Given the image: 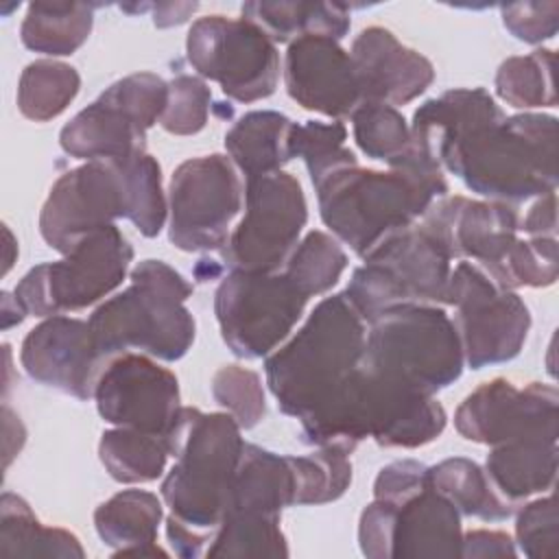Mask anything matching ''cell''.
Here are the masks:
<instances>
[{
    "instance_id": "cb8c5ba5",
    "label": "cell",
    "mask_w": 559,
    "mask_h": 559,
    "mask_svg": "<svg viewBox=\"0 0 559 559\" xmlns=\"http://www.w3.org/2000/svg\"><path fill=\"white\" fill-rule=\"evenodd\" d=\"M485 474L496 493L518 507L522 500L555 487L557 441L515 439L491 445Z\"/></svg>"
},
{
    "instance_id": "8d00e7d4",
    "label": "cell",
    "mask_w": 559,
    "mask_h": 559,
    "mask_svg": "<svg viewBox=\"0 0 559 559\" xmlns=\"http://www.w3.org/2000/svg\"><path fill=\"white\" fill-rule=\"evenodd\" d=\"M347 253L325 231H308L284 264V275L310 299L312 295L328 293L343 275Z\"/></svg>"
},
{
    "instance_id": "5bb4252c",
    "label": "cell",
    "mask_w": 559,
    "mask_h": 559,
    "mask_svg": "<svg viewBox=\"0 0 559 559\" xmlns=\"http://www.w3.org/2000/svg\"><path fill=\"white\" fill-rule=\"evenodd\" d=\"M461 513L430 478L404 498H373L358 522L360 552L369 559L461 557Z\"/></svg>"
},
{
    "instance_id": "ac0fdd59",
    "label": "cell",
    "mask_w": 559,
    "mask_h": 559,
    "mask_svg": "<svg viewBox=\"0 0 559 559\" xmlns=\"http://www.w3.org/2000/svg\"><path fill=\"white\" fill-rule=\"evenodd\" d=\"M94 400L105 421L166 439L183 408L175 373L133 352L107 360L96 380Z\"/></svg>"
},
{
    "instance_id": "5b68a950",
    "label": "cell",
    "mask_w": 559,
    "mask_h": 559,
    "mask_svg": "<svg viewBox=\"0 0 559 559\" xmlns=\"http://www.w3.org/2000/svg\"><path fill=\"white\" fill-rule=\"evenodd\" d=\"M421 218L450 258L476 260L500 288H539L557 280V238H518L520 221L509 203L441 197Z\"/></svg>"
},
{
    "instance_id": "d6a6232c",
    "label": "cell",
    "mask_w": 559,
    "mask_h": 559,
    "mask_svg": "<svg viewBox=\"0 0 559 559\" xmlns=\"http://www.w3.org/2000/svg\"><path fill=\"white\" fill-rule=\"evenodd\" d=\"M79 72L55 59H37L22 70L17 83V109L24 118L48 122L61 116L76 98Z\"/></svg>"
},
{
    "instance_id": "277c9868",
    "label": "cell",
    "mask_w": 559,
    "mask_h": 559,
    "mask_svg": "<svg viewBox=\"0 0 559 559\" xmlns=\"http://www.w3.org/2000/svg\"><path fill=\"white\" fill-rule=\"evenodd\" d=\"M367 321L345 290L321 299L295 336L266 362V384L284 415L299 421L321 408L360 365Z\"/></svg>"
},
{
    "instance_id": "7dc6e473",
    "label": "cell",
    "mask_w": 559,
    "mask_h": 559,
    "mask_svg": "<svg viewBox=\"0 0 559 559\" xmlns=\"http://www.w3.org/2000/svg\"><path fill=\"white\" fill-rule=\"evenodd\" d=\"M515 542L502 531H469L461 539V557L485 559V557H515Z\"/></svg>"
},
{
    "instance_id": "c3c4849f",
    "label": "cell",
    "mask_w": 559,
    "mask_h": 559,
    "mask_svg": "<svg viewBox=\"0 0 559 559\" xmlns=\"http://www.w3.org/2000/svg\"><path fill=\"white\" fill-rule=\"evenodd\" d=\"M520 229L531 238H557V194L539 197L520 223Z\"/></svg>"
},
{
    "instance_id": "f35d334b",
    "label": "cell",
    "mask_w": 559,
    "mask_h": 559,
    "mask_svg": "<svg viewBox=\"0 0 559 559\" xmlns=\"http://www.w3.org/2000/svg\"><path fill=\"white\" fill-rule=\"evenodd\" d=\"M297 483L295 504H325L341 498L352 483V463L336 448H319L306 456H290Z\"/></svg>"
},
{
    "instance_id": "ab89813d",
    "label": "cell",
    "mask_w": 559,
    "mask_h": 559,
    "mask_svg": "<svg viewBox=\"0 0 559 559\" xmlns=\"http://www.w3.org/2000/svg\"><path fill=\"white\" fill-rule=\"evenodd\" d=\"M352 131L358 148L380 162H393L411 146V127L404 116L382 103H362L352 114Z\"/></svg>"
},
{
    "instance_id": "603a6c76",
    "label": "cell",
    "mask_w": 559,
    "mask_h": 559,
    "mask_svg": "<svg viewBox=\"0 0 559 559\" xmlns=\"http://www.w3.org/2000/svg\"><path fill=\"white\" fill-rule=\"evenodd\" d=\"M162 500L144 489H122L94 511V526L114 557L166 555L157 542L162 524Z\"/></svg>"
},
{
    "instance_id": "d6986e66",
    "label": "cell",
    "mask_w": 559,
    "mask_h": 559,
    "mask_svg": "<svg viewBox=\"0 0 559 559\" xmlns=\"http://www.w3.org/2000/svg\"><path fill=\"white\" fill-rule=\"evenodd\" d=\"M20 362L35 382L76 400L94 397L96 380L107 365L90 323L66 314L46 317L24 336Z\"/></svg>"
},
{
    "instance_id": "30bf717a",
    "label": "cell",
    "mask_w": 559,
    "mask_h": 559,
    "mask_svg": "<svg viewBox=\"0 0 559 559\" xmlns=\"http://www.w3.org/2000/svg\"><path fill=\"white\" fill-rule=\"evenodd\" d=\"M308 297L284 273L229 271L216 288L214 314L238 358L269 356L297 325Z\"/></svg>"
},
{
    "instance_id": "4316f807",
    "label": "cell",
    "mask_w": 559,
    "mask_h": 559,
    "mask_svg": "<svg viewBox=\"0 0 559 559\" xmlns=\"http://www.w3.org/2000/svg\"><path fill=\"white\" fill-rule=\"evenodd\" d=\"M293 120L280 111H249L225 133L231 164L245 179L282 170L290 162L288 135Z\"/></svg>"
},
{
    "instance_id": "83f0119b",
    "label": "cell",
    "mask_w": 559,
    "mask_h": 559,
    "mask_svg": "<svg viewBox=\"0 0 559 559\" xmlns=\"http://www.w3.org/2000/svg\"><path fill=\"white\" fill-rule=\"evenodd\" d=\"M242 17L255 22L275 44H290L304 35H325L338 41L352 26L347 7L332 2H245Z\"/></svg>"
},
{
    "instance_id": "7c38bea8",
    "label": "cell",
    "mask_w": 559,
    "mask_h": 559,
    "mask_svg": "<svg viewBox=\"0 0 559 559\" xmlns=\"http://www.w3.org/2000/svg\"><path fill=\"white\" fill-rule=\"evenodd\" d=\"M186 55L190 66L201 76L216 81L231 100L255 103L277 87V46L247 17H199L188 31Z\"/></svg>"
},
{
    "instance_id": "74e56055",
    "label": "cell",
    "mask_w": 559,
    "mask_h": 559,
    "mask_svg": "<svg viewBox=\"0 0 559 559\" xmlns=\"http://www.w3.org/2000/svg\"><path fill=\"white\" fill-rule=\"evenodd\" d=\"M347 129L343 122L308 120L304 124L293 122L288 135L290 159L301 157L310 173L312 186L338 168L356 166V155L345 146Z\"/></svg>"
},
{
    "instance_id": "681fc988",
    "label": "cell",
    "mask_w": 559,
    "mask_h": 559,
    "mask_svg": "<svg viewBox=\"0 0 559 559\" xmlns=\"http://www.w3.org/2000/svg\"><path fill=\"white\" fill-rule=\"evenodd\" d=\"M197 2H162V4H153V24L159 28L166 26H175L181 24L190 17V13L197 11Z\"/></svg>"
},
{
    "instance_id": "7bdbcfd3",
    "label": "cell",
    "mask_w": 559,
    "mask_h": 559,
    "mask_svg": "<svg viewBox=\"0 0 559 559\" xmlns=\"http://www.w3.org/2000/svg\"><path fill=\"white\" fill-rule=\"evenodd\" d=\"M210 103L212 92L203 79L179 74L168 83V105L159 124L173 135H194L207 122Z\"/></svg>"
},
{
    "instance_id": "816d5d0a",
    "label": "cell",
    "mask_w": 559,
    "mask_h": 559,
    "mask_svg": "<svg viewBox=\"0 0 559 559\" xmlns=\"http://www.w3.org/2000/svg\"><path fill=\"white\" fill-rule=\"evenodd\" d=\"M26 308L20 304L15 295L2 293V330H9L15 323H22L26 317Z\"/></svg>"
},
{
    "instance_id": "9a60e30c",
    "label": "cell",
    "mask_w": 559,
    "mask_h": 559,
    "mask_svg": "<svg viewBox=\"0 0 559 559\" xmlns=\"http://www.w3.org/2000/svg\"><path fill=\"white\" fill-rule=\"evenodd\" d=\"M240 205L242 183L229 157L212 153L186 159L168 186V238L181 251H221Z\"/></svg>"
},
{
    "instance_id": "6da1fadb",
    "label": "cell",
    "mask_w": 559,
    "mask_h": 559,
    "mask_svg": "<svg viewBox=\"0 0 559 559\" xmlns=\"http://www.w3.org/2000/svg\"><path fill=\"white\" fill-rule=\"evenodd\" d=\"M240 430L229 413L181 408L168 435L175 465L162 483V498L170 507L166 537L175 555L201 557L214 539L245 452Z\"/></svg>"
},
{
    "instance_id": "f6af8a7d",
    "label": "cell",
    "mask_w": 559,
    "mask_h": 559,
    "mask_svg": "<svg viewBox=\"0 0 559 559\" xmlns=\"http://www.w3.org/2000/svg\"><path fill=\"white\" fill-rule=\"evenodd\" d=\"M504 28L520 41L542 44L555 37L559 26V2H513L500 7Z\"/></svg>"
},
{
    "instance_id": "7a4b0ae2",
    "label": "cell",
    "mask_w": 559,
    "mask_h": 559,
    "mask_svg": "<svg viewBox=\"0 0 559 559\" xmlns=\"http://www.w3.org/2000/svg\"><path fill=\"white\" fill-rule=\"evenodd\" d=\"M319 214L325 227L358 258H365L391 234L415 225L448 192L441 170L406 164L384 170L338 168L317 186Z\"/></svg>"
},
{
    "instance_id": "2e32d148",
    "label": "cell",
    "mask_w": 559,
    "mask_h": 559,
    "mask_svg": "<svg viewBox=\"0 0 559 559\" xmlns=\"http://www.w3.org/2000/svg\"><path fill=\"white\" fill-rule=\"evenodd\" d=\"M116 218H127V190L118 159L85 162L63 173L39 212V234L61 255Z\"/></svg>"
},
{
    "instance_id": "e575fe53",
    "label": "cell",
    "mask_w": 559,
    "mask_h": 559,
    "mask_svg": "<svg viewBox=\"0 0 559 559\" xmlns=\"http://www.w3.org/2000/svg\"><path fill=\"white\" fill-rule=\"evenodd\" d=\"M116 159L120 164L127 190V221H131L142 236H157L166 223L168 212L162 190V168L157 159L144 148Z\"/></svg>"
},
{
    "instance_id": "f5cc1de1",
    "label": "cell",
    "mask_w": 559,
    "mask_h": 559,
    "mask_svg": "<svg viewBox=\"0 0 559 559\" xmlns=\"http://www.w3.org/2000/svg\"><path fill=\"white\" fill-rule=\"evenodd\" d=\"M4 238H7V255H4V273L11 269V264H13V251H15V242H13V236H11V231L4 227Z\"/></svg>"
},
{
    "instance_id": "9c48e42d",
    "label": "cell",
    "mask_w": 559,
    "mask_h": 559,
    "mask_svg": "<svg viewBox=\"0 0 559 559\" xmlns=\"http://www.w3.org/2000/svg\"><path fill=\"white\" fill-rule=\"evenodd\" d=\"M133 260V247L116 225L85 236L57 262L33 266L13 295L33 317L83 310L118 288Z\"/></svg>"
},
{
    "instance_id": "f546056e",
    "label": "cell",
    "mask_w": 559,
    "mask_h": 559,
    "mask_svg": "<svg viewBox=\"0 0 559 559\" xmlns=\"http://www.w3.org/2000/svg\"><path fill=\"white\" fill-rule=\"evenodd\" d=\"M94 24V4L85 2H33L20 26V39L28 50L63 57L79 50Z\"/></svg>"
},
{
    "instance_id": "f907efd6",
    "label": "cell",
    "mask_w": 559,
    "mask_h": 559,
    "mask_svg": "<svg viewBox=\"0 0 559 559\" xmlns=\"http://www.w3.org/2000/svg\"><path fill=\"white\" fill-rule=\"evenodd\" d=\"M2 417H4V467H9L11 459L20 452L17 443H13V441H15V437L26 439V432H24V426H22V424H20L17 430L13 432V428H15V424H17L20 417H17L7 404L2 406Z\"/></svg>"
},
{
    "instance_id": "1f68e13d",
    "label": "cell",
    "mask_w": 559,
    "mask_h": 559,
    "mask_svg": "<svg viewBox=\"0 0 559 559\" xmlns=\"http://www.w3.org/2000/svg\"><path fill=\"white\" fill-rule=\"evenodd\" d=\"M98 456L114 480L127 485L151 483L164 474L170 443L164 435L116 426L103 432Z\"/></svg>"
},
{
    "instance_id": "ba28073f",
    "label": "cell",
    "mask_w": 559,
    "mask_h": 559,
    "mask_svg": "<svg viewBox=\"0 0 559 559\" xmlns=\"http://www.w3.org/2000/svg\"><path fill=\"white\" fill-rule=\"evenodd\" d=\"M362 260L345 295L367 323L393 306L443 304L452 258L421 223L391 234Z\"/></svg>"
},
{
    "instance_id": "ee69618b",
    "label": "cell",
    "mask_w": 559,
    "mask_h": 559,
    "mask_svg": "<svg viewBox=\"0 0 559 559\" xmlns=\"http://www.w3.org/2000/svg\"><path fill=\"white\" fill-rule=\"evenodd\" d=\"M515 542L531 559H548L557 555L559 518L552 493L537 498L518 511Z\"/></svg>"
},
{
    "instance_id": "b9f144b4",
    "label": "cell",
    "mask_w": 559,
    "mask_h": 559,
    "mask_svg": "<svg viewBox=\"0 0 559 559\" xmlns=\"http://www.w3.org/2000/svg\"><path fill=\"white\" fill-rule=\"evenodd\" d=\"M100 96L120 107L146 133L168 105V83L153 72H135L111 83Z\"/></svg>"
},
{
    "instance_id": "e0dca14e",
    "label": "cell",
    "mask_w": 559,
    "mask_h": 559,
    "mask_svg": "<svg viewBox=\"0 0 559 559\" xmlns=\"http://www.w3.org/2000/svg\"><path fill=\"white\" fill-rule=\"evenodd\" d=\"M557 406L559 393L552 384L531 382L518 389L507 378H493L459 404L454 426L461 437L483 445L515 439L557 441Z\"/></svg>"
},
{
    "instance_id": "f1b7e54d",
    "label": "cell",
    "mask_w": 559,
    "mask_h": 559,
    "mask_svg": "<svg viewBox=\"0 0 559 559\" xmlns=\"http://www.w3.org/2000/svg\"><path fill=\"white\" fill-rule=\"evenodd\" d=\"M0 557H85L79 537L66 528L44 526L28 502L11 491L0 500Z\"/></svg>"
},
{
    "instance_id": "bcb514c9",
    "label": "cell",
    "mask_w": 559,
    "mask_h": 559,
    "mask_svg": "<svg viewBox=\"0 0 559 559\" xmlns=\"http://www.w3.org/2000/svg\"><path fill=\"white\" fill-rule=\"evenodd\" d=\"M428 483V465L404 459V461H393L380 469L373 483V498L380 500H397L404 498L419 487Z\"/></svg>"
},
{
    "instance_id": "d590c367",
    "label": "cell",
    "mask_w": 559,
    "mask_h": 559,
    "mask_svg": "<svg viewBox=\"0 0 559 559\" xmlns=\"http://www.w3.org/2000/svg\"><path fill=\"white\" fill-rule=\"evenodd\" d=\"M205 557H288L280 515L227 513Z\"/></svg>"
},
{
    "instance_id": "484cf974",
    "label": "cell",
    "mask_w": 559,
    "mask_h": 559,
    "mask_svg": "<svg viewBox=\"0 0 559 559\" xmlns=\"http://www.w3.org/2000/svg\"><path fill=\"white\" fill-rule=\"evenodd\" d=\"M297 500V483L290 456H280L255 443H245L236 469L227 513L280 515ZM225 513V515H227Z\"/></svg>"
},
{
    "instance_id": "8992f818",
    "label": "cell",
    "mask_w": 559,
    "mask_h": 559,
    "mask_svg": "<svg viewBox=\"0 0 559 559\" xmlns=\"http://www.w3.org/2000/svg\"><path fill=\"white\" fill-rule=\"evenodd\" d=\"M131 284L103 301L90 317L98 354L111 360L131 349L173 362L194 343V319L186 308L192 284L162 260H142Z\"/></svg>"
},
{
    "instance_id": "44dd1931",
    "label": "cell",
    "mask_w": 559,
    "mask_h": 559,
    "mask_svg": "<svg viewBox=\"0 0 559 559\" xmlns=\"http://www.w3.org/2000/svg\"><path fill=\"white\" fill-rule=\"evenodd\" d=\"M349 57L356 68L362 103L406 105L435 81V66L421 52L406 48L382 26L358 33Z\"/></svg>"
},
{
    "instance_id": "ffe728a7",
    "label": "cell",
    "mask_w": 559,
    "mask_h": 559,
    "mask_svg": "<svg viewBox=\"0 0 559 559\" xmlns=\"http://www.w3.org/2000/svg\"><path fill=\"white\" fill-rule=\"evenodd\" d=\"M284 85L297 105L336 120L352 118L362 105L349 52L325 35H304L288 44Z\"/></svg>"
},
{
    "instance_id": "4fadbf2b",
    "label": "cell",
    "mask_w": 559,
    "mask_h": 559,
    "mask_svg": "<svg viewBox=\"0 0 559 559\" xmlns=\"http://www.w3.org/2000/svg\"><path fill=\"white\" fill-rule=\"evenodd\" d=\"M245 216L221 249L229 271L277 273L299 242L308 221L301 183L284 173L251 177L245 186Z\"/></svg>"
},
{
    "instance_id": "3957f363",
    "label": "cell",
    "mask_w": 559,
    "mask_h": 559,
    "mask_svg": "<svg viewBox=\"0 0 559 559\" xmlns=\"http://www.w3.org/2000/svg\"><path fill=\"white\" fill-rule=\"evenodd\" d=\"M439 166L472 192L498 203L555 192L557 118L518 114L483 122L448 148Z\"/></svg>"
},
{
    "instance_id": "836d02e7",
    "label": "cell",
    "mask_w": 559,
    "mask_h": 559,
    "mask_svg": "<svg viewBox=\"0 0 559 559\" xmlns=\"http://www.w3.org/2000/svg\"><path fill=\"white\" fill-rule=\"evenodd\" d=\"M555 52L537 48L528 55L509 57L496 72V94L511 107H555Z\"/></svg>"
},
{
    "instance_id": "d4e9b609",
    "label": "cell",
    "mask_w": 559,
    "mask_h": 559,
    "mask_svg": "<svg viewBox=\"0 0 559 559\" xmlns=\"http://www.w3.org/2000/svg\"><path fill=\"white\" fill-rule=\"evenodd\" d=\"M146 133L114 103L98 96L59 133L61 148L76 159L98 162L127 157L144 148Z\"/></svg>"
},
{
    "instance_id": "4dcf8cb0",
    "label": "cell",
    "mask_w": 559,
    "mask_h": 559,
    "mask_svg": "<svg viewBox=\"0 0 559 559\" xmlns=\"http://www.w3.org/2000/svg\"><path fill=\"white\" fill-rule=\"evenodd\" d=\"M428 478L430 485L443 498H448L461 515L498 522L515 513V507L496 493L485 469L469 459H445L428 467Z\"/></svg>"
},
{
    "instance_id": "52a82bcc",
    "label": "cell",
    "mask_w": 559,
    "mask_h": 559,
    "mask_svg": "<svg viewBox=\"0 0 559 559\" xmlns=\"http://www.w3.org/2000/svg\"><path fill=\"white\" fill-rule=\"evenodd\" d=\"M362 365L371 371L435 395L463 373V347L443 308L404 304L369 321Z\"/></svg>"
},
{
    "instance_id": "7402d4cb",
    "label": "cell",
    "mask_w": 559,
    "mask_h": 559,
    "mask_svg": "<svg viewBox=\"0 0 559 559\" xmlns=\"http://www.w3.org/2000/svg\"><path fill=\"white\" fill-rule=\"evenodd\" d=\"M502 116L504 111L496 105L493 96L485 87L450 90L439 98L426 100L413 114L411 144L421 155L439 164L445 151L452 148L463 135L478 124Z\"/></svg>"
},
{
    "instance_id": "60d3db41",
    "label": "cell",
    "mask_w": 559,
    "mask_h": 559,
    "mask_svg": "<svg viewBox=\"0 0 559 559\" xmlns=\"http://www.w3.org/2000/svg\"><path fill=\"white\" fill-rule=\"evenodd\" d=\"M212 397L245 430L258 426L266 413L260 376L240 365H225L214 373Z\"/></svg>"
},
{
    "instance_id": "8fae6325",
    "label": "cell",
    "mask_w": 559,
    "mask_h": 559,
    "mask_svg": "<svg viewBox=\"0 0 559 559\" xmlns=\"http://www.w3.org/2000/svg\"><path fill=\"white\" fill-rule=\"evenodd\" d=\"M443 304L456 308L454 328L472 369L509 362L522 352L531 328L528 306L480 266L461 260L450 271Z\"/></svg>"
}]
</instances>
